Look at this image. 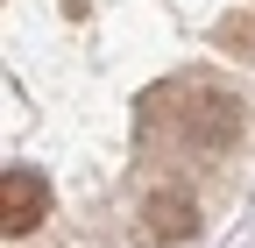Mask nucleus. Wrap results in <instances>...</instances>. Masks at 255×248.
<instances>
[{"mask_svg":"<svg viewBox=\"0 0 255 248\" xmlns=\"http://www.w3.org/2000/svg\"><path fill=\"white\" fill-rule=\"evenodd\" d=\"M142 220H149V241H191V227H199V206H191L184 192H156L142 206Z\"/></svg>","mask_w":255,"mask_h":248,"instance_id":"obj_2","label":"nucleus"},{"mask_svg":"<svg viewBox=\"0 0 255 248\" xmlns=\"http://www.w3.org/2000/svg\"><path fill=\"white\" fill-rule=\"evenodd\" d=\"M43 220H50V184L36 170L7 163V177H0V227H7V241L14 234H36Z\"/></svg>","mask_w":255,"mask_h":248,"instance_id":"obj_1","label":"nucleus"},{"mask_svg":"<svg viewBox=\"0 0 255 248\" xmlns=\"http://www.w3.org/2000/svg\"><path fill=\"white\" fill-rule=\"evenodd\" d=\"M184 135L206 142V149H227V142L241 135V107H234V100H199V114L184 121Z\"/></svg>","mask_w":255,"mask_h":248,"instance_id":"obj_3","label":"nucleus"},{"mask_svg":"<svg viewBox=\"0 0 255 248\" xmlns=\"http://www.w3.org/2000/svg\"><path fill=\"white\" fill-rule=\"evenodd\" d=\"M220 50L227 57H255V14H227L220 21Z\"/></svg>","mask_w":255,"mask_h":248,"instance_id":"obj_4","label":"nucleus"}]
</instances>
